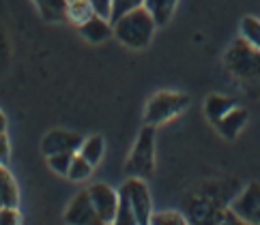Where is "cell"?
Listing matches in <instances>:
<instances>
[{
  "label": "cell",
  "instance_id": "obj_1",
  "mask_svg": "<svg viewBox=\"0 0 260 225\" xmlns=\"http://www.w3.org/2000/svg\"><path fill=\"white\" fill-rule=\"evenodd\" d=\"M112 28H114V36L123 45L132 50H142L151 43L157 24L153 15L146 11V7H140L112 22Z\"/></svg>",
  "mask_w": 260,
  "mask_h": 225
},
{
  "label": "cell",
  "instance_id": "obj_2",
  "mask_svg": "<svg viewBox=\"0 0 260 225\" xmlns=\"http://www.w3.org/2000/svg\"><path fill=\"white\" fill-rule=\"evenodd\" d=\"M224 64L241 84H249V86L260 84V50H256L243 36L232 41L224 56Z\"/></svg>",
  "mask_w": 260,
  "mask_h": 225
},
{
  "label": "cell",
  "instance_id": "obj_3",
  "mask_svg": "<svg viewBox=\"0 0 260 225\" xmlns=\"http://www.w3.org/2000/svg\"><path fill=\"white\" fill-rule=\"evenodd\" d=\"M125 172L136 178H151L155 172V127H142L140 135L136 139V146L127 159Z\"/></svg>",
  "mask_w": 260,
  "mask_h": 225
},
{
  "label": "cell",
  "instance_id": "obj_4",
  "mask_svg": "<svg viewBox=\"0 0 260 225\" xmlns=\"http://www.w3.org/2000/svg\"><path fill=\"white\" fill-rule=\"evenodd\" d=\"M187 105H189V97L183 95V92H168V90L157 92L148 101L144 120H146V125H153V127L164 125L176 114H181Z\"/></svg>",
  "mask_w": 260,
  "mask_h": 225
},
{
  "label": "cell",
  "instance_id": "obj_5",
  "mask_svg": "<svg viewBox=\"0 0 260 225\" xmlns=\"http://www.w3.org/2000/svg\"><path fill=\"white\" fill-rule=\"evenodd\" d=\"M123 186L127 189L129 200H132L138 225L151 223V217H153V212H151V193H148V186L144 184V178L129 176V180Z\"/></svg>",
  "mask_w": 260,
  "mask_h": 225
},
{
  "label": "cell",
  "instance_id": "obj_6",
  "mask_svg": "<svg viewBox=\"0 0 260 225\" xmlns=\"http://www.w3.org/2000/svg\"><path fill=\"white\" fill-rule=\"evenodd\" d=\"M88 195H90V202L95 206L101 223H114L116 208H118V193L112 189V186H108L104 182L92 184L88 189Z\"/></svg>",
  "mask_w": 260,
  "mask_h": 225
},
{
  "label": "cell",
  "instance_id": "obj_7",
  "mask_svg": "<svg viewBox=\"0 0 260 225\" xmlns=\"http://www.w3.org/2000/svg\"><path fill=\"white\" fill-rule=\"evenodd\" d=\"M243 223H260V184L252 182L230 206Z\"/></svg>",
  "mask_w": 260,
  "mask_h": 225
},
{
  "label": "cell",
  "instance_id": "obj_8",
  "mask_svg": "<svg viewBox=\"0 0 260 225\" xmlns=\"http://www.w3.org/2000/svg\"><path fill=\"white\" fill-rule=\"evenodd\" d=\"M82 142H84V137L80 133H71V131H64V129H54L43 137L41 148L45 157L54 153H78Z\"/></svg>",
  "mask_w": 260,
  "mask_h": 225
},
{
  "label": "cell",
  "instance_id": "obj_9",
  "mask_svg": "<svg viewBox=\"0 0 260 225\" xmlns=\"http://www.w3.org/2000/svg\"><path fill=\"white\" fill-rule=\"evenodd\" d=\"M64 221H67V223H76V225L101 223L95 206H92V202H90L88 191H82V193H78L76 198H73V202L69 204L67 212H64Z\"/></svg>",
  "mask_w": 260,
  "mask_h": 225
},
{
  "label": "cell",
  "instance_id": "obj_10",
  "mask_svg": "<svg viewBox=\"0 0 260 225\" xmlns=\"http://www.w3.org/2000/svg\"><path fill=\"white\" fill-rule=\"evenodd\" d=\"M80 32L84 36L86 41L90 43H101L110 39V36L114 34V28H112V22L108 20V17H101V15H92L88 22H84L80 26Z\"/></svg>",
  "mask_w": 260,
  "mask_h": 225
},
{
  "label": "cell",
  "instance_id": "obj_11",
  "mask_svg": "<svg viewBox=\"0 0 260 225\" xmlns=\"http://www.w3.org/2000/svg\"><path fill=\"white\" fill-rule=\"evenodd\" d=\"M245 123H247V111L243 109V107H232L226 116H221L217 123H215V127H217V131L221 133V137H226V139H235L237 135H239V131L245 127Z\"/></svg>",
  "mask_w": 260,
  "mask_h": 225
},
{
  "label": "cell",
  "instance_id": "obj_12",
  "mask_svg": "<svg viewBox=\"0 0 260 225\" xmlns=\"http://www.w3.org/2000/svg\"><path fill=\"white\" fill-rule=\"evenodd\" d=\"M17 204H20L17 184L13 180L11 172L0 163V206H13V208H17Z\"/></svg>",
  "mask_w": 260,
  "mask_h": 225
},
{
  "label": "cell",
  "instance_id": "obj_13",
  "mask_svg": "<svg viewBox=\"0 0 260 225\" xmlns=\"http://www.w3.org/2000/svg\"><path fill=\"white\" fill-rule=\"evenodd\" d=\"M232 107H235V99L224 97V95H209L207 101H204V114H207V118L213 125H215L221 116H226Z\"/></svg>",
  "mask_w": 260,
  "mask_h": 225
},
{
  "label": "cell",
  "instance_id": "obj_14",
  "mask_svg": "<svg viewBox=\"0 0 260 225\" xmlns=\"http://www.w3.org/2000/svg\"><path fill=\"white\" fill-rule=\"evenodd\" d=\"M176 3H179V0H144V7H146V11L153 15L155 24L164 26L170 22Z\"/></svg>",
  "mask_w": 260,
  "mask_h": 225
},
{
  "label": "cell",
  "instance_id": "obj_15",
  "mask_svg": "<svg viewBox=\"0 0 260 225\" xmlns=\"http://www.w3.org/2000/svg\"><path fill=\"white\" fill-rule=\"evenodd\" d=\"M35 5L39 7L41 15L48 22H62L67 20V0H35Z\"/></svg>",
  "mask_w": 260,
  "mask_h": 225
},
{
  "label": "cell",
  "instance_id": "obj_16",
  "mask_svg": "<svg viewBox=\"0 0 260 225\" xmlns=\"http://www.w3.org/2000/svg\"><path fill=\"white\" fill-rule=\"evenodd\" d=\"M114 223L116 225H138L134 206H132V200H129L125 186H120V191H118V208H116Z\"/></svg>",
  "mask_w": 260,
  "mask_h": 225
},
{
  "label": "cell",
  "instance_id": "obj_17",
  "mask_svg": "<svg viewBox=\"0 0 260 225\" xmlns=\"http://www.w3.org/2000/svg\"><path fill=\"white\" fill-rule=\"evenodd\" d=\"M92 15H95V9H92V5L88 0H71L67 5V20H71L78 26L88 22Z\"/></svg>",
  "mask_w": 260,
  "mask_h": 225
},
{
  "label": "cell",
  "instance_id": "obj_18",
  "mask_svg": "<svg viewBox=\"0 0 260 225\" xmlns=\"http://www.w3.org/2000/svg\"><path fill=\"white\" fill-rule=\"evenodd\" d=\"M78 153L84 157L86 161H90L92 165H97L101 161V157H104V137H99V135L86 137L84 142H82Z\"/></svg>",
  "mask_w": 260,
  "mask_h": 225
},
{
  "label": "cell",
  "instance_id": "obj_19",
  "mask_svg": "<svg viewBox=\"0 0 260 225\" xmlns=\"http://www.w3.org/2000/svg\"><path fill=\"white\" fill-rule=\"evenodd\" d=\"M92 167H95V165H92L90 161H86V159L82 157L80 153H76V155H73V159H71L67 178H69V180H76V182L86 180V178L92 174Z\"/></svg>",
  "mask_w": 260,
  "mask_h": 225
},
{
  "label": "cell",
  "instance_id": "obj_20",
  "mask_svg": "<svg viewBox=\"0 0 260 225\" xmlns=\"http://www.w3.org/2000/svg\"><path fill=\"white\" fill-rule=\"evenodd\" d=\"M241 36L252 43L256 50H260V20H256V17H243V22H241Z\"/></svg>",
  "mask_w": 260,
  "mask_h": 225
},
{
  "label": "cell",
  "instance_id": "obj_21",
  "mask_svg": "<svg viewBox=\"0 0 260 225\" xmlns=\"http://www.w3.org/2000/svg\"><path fill=\"white\" fill-rule=\"evenodd\" d=\"M73 155H76V153H54V155H48V165H50L56 174L67 176Z\"/></svg>",
  "mask_w": 260,
  "mask_h": 225
},
{
  "label": "cell",
  "instance_id": "obj_22",
  "mask_svg": "<svg viewBox=\"0 0 260 225\" xmlns=\"http://www.w3.org/2000/svg\"><path fill=\"white\" fill-rule=\"evenodd\" d=\"M144 7V0H112V13H110V22H116L118 17L134 11V9Z\"/></svg>",
  "mask_w": 260,
  "mask_h": 225
},
{
  "label": "cell",
  "instance_id": "obj_23",
  "mask_svg": "<svg viewBox=\"0 0 260 225\" xmlns=\"http://www.w3.org/2000/svg\"><path fill=\"white\" fill-rule=\"evenodd\" d=\"M151 223L153 225H185L187 221L179 212H157L151 217Z\"/></svg>",
  "mask_w": 260,
  "mask_h": 225
},
{
  "label": "cell",
  "instance_id": "obj_24",
  "mask_svg": "<svg viewBox=\"0 0 260 225\" xmlns=\"http://www.w3.org/2000/svg\"><path fill=\"white\" fill-rule=\"evenodd\" d=\"M20 223V212L13 206H0V225H17Z\"/></svg>",
  "mask_w": 260,
  "mask_h": 225
},
{
  "label": "cell",
  "instance_id": "obj_25",
  "mask_svg": "<svg viewBox=\"0 0 260 225\" xmlns=\"http://www.w3.org/2000/svg\"><path fill=\"white\" fill-rule=\"evenodd\" d=\"M95 9V13L101 17H108L110 20V13H112V0H88Z\"/></svg>",
  "mask_w": 260,
  "mask_h": 225
},
{
  "label": "cell",
  "instance_id": "obj_26",
  "mask_svg": "<svg viewBox=\"0 0 260 225\" xmlns=\"http://www.w3.org/2000/svg\"><path fill=\"white\" fill-rule=\"evenodd\" d=\"M9 161V139L7 133H0V163L7 165Z\"/></svg>",
  "mask_w": 260,
  "mask_h": 225
},
{
  "label": "cell",
  "instance_id": "obj_27",
  "mask_svg": "<svg viewBox=\"0 0 260 225\" xmlns=\"http://www.w3.org/2000/svg\"><path fill=\"white\" fill-rule=\"evenodd\" d=\"M5 129H7V120L3 116V111H0V133H5Z\"/></svg>",
  "mask_w": 260,
  "mask_h": 225
},
{
  "label": "cell",
  "instance_id": "obj_28",
  "mask_svg": "<svg viewBox=\"0 0 260 225\" xmlns=\"http://www.w3.org/2000/svg\"><path fill=\"white\" fill-rule=\"evenodd\" d=\"M67 3H71V0H67Z\"/></svg>",
  "mask_w": 260,
  "mask_h": 225
}]
</instances>
